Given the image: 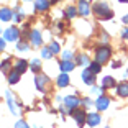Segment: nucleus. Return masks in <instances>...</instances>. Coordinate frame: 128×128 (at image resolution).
<instances>
[{"label":"nucleus","instance_id":"obj_1","mask_svg":"<svg viewBox=\"0 0 128 128\" xmlns=\"http://www.w3.org/2000/svg\"><path fill=\"white\" fill-rule=\"evenodd\" d=\"M94 12H95V15H97L98 20H110L113 16V12L110 10L108 4H105V2L94 4Z\"/></svg>","mask_w":128,"mask_h":128},{"label":"nucleus","instance_id":"obj_2","mask_svg":"<svg viewBox=\"0 0 128 128\" xmlns=\"http://www.w3.org/2000/svg\"><path fill=\"white\" fill-rule=\"evenodd\" d=\"M110 56H112V48H108V46H100L95 51V61L100 62V64L107 62L110 59Z\"/></svg>","mask_w":128,"mask_h":128},{"label":"nucleus","instance_id":"obj_3","mask_svg":"<svg viewBox=\"0 0 128 128\" xmlns=\"http://www.w3.org/2000/svg\"><path fill=\"white\" fill-rule=\"evenodd\" d=\"M79 105H82V102L79 100V98L76 97V95H69V97L64 98V107L69 110V112H72V110H76Z\"/></svg>","mask_w":128,"mask_h":128},{"label":"nucleus","instance_id":"obj_4","mask_svg":"<svg viewBox=\"0 0 128 128\" xmlns=\"http://www.w3.org/2000/svg\"><path fill=\"white\" fill-rule=\"evenodd\" d=\"M20 38V30L16 26H10L4 31V40L5 41H16Z\"/></svg>","mask_w":128,"mask_h":128},{"label":"nucleus","instance_id":"obj_5","mask_svg":"<svg viewBox=\"0 0 128 128\" xmlns=\"http://www.w3.org/2000/svg\"><path fill=\"white\" fill-rule=\"evenodd\" d=\"M71 115L74 117L76 123L79 125V126H82V125H84V123L87 122V115H86V112H84V110H79V108H76V110H72V112H71Z\"/></svg>","mask_w":128,"mask_h":128},{"label":"nucleus","instance_id":"obj_6","mask_svg":"<svg viewBox=\"0 0 128 128\" xmlns=\"http://www.w3.org/2000/svg\"><path fill=\"white\" fill-rule=\"evenodd\" d=\"M46 84H48V77H46L44 74H38L36 77H34V86H36V89L40 92L46 90Z\"/></svg>","mask_w":128,"mask_h":128},{"label":"nucleus","instance_id":"obj_7","mask_svg":"<svg viewBox=\"0 0 128 128\" xmlns=\"http://www.w3.org/2000/svg\"><path fill=\"white\" fill-rule=\"evenodd\" d=\"M30 41H31V44H33L34 48H38V46H41V44H43L41 33H40L38 30H31V33H30Z\"/></svg>","mask_w":128,"mask_h":128},{"label":"nucleus","instance_id":"obj_8","mask_svg":"<svg viewBox=\"0 0 128 128\" xmlns=\"http://www.w3.org/2000/svg\"><path fill=\"white\" fill-rule=\"evenodd\" d=\"M110 105V98L108 97H104V95H100V97L97 98V102H95V107H97V110H107Z\"/></svg>","mask_w":128,"mask_h":128},{"label":"nucleus","instance_id":"obj_9","mask_svg":"<svg viewBox=\"0 0 128 128\" xmlns=\"http://www.w3.org/2000/svg\"><path fill=\"white\" fill-rule=\"evenodd\" d=\"M95 74H92L90 72V69H86V71L82 72V82L84 84H87V86H94V82H95V77H94Z\"/></svg>","mask_w":128,"mask_h":128},{"label":"nucleus","instance_id":"obj_10","mask_svg":"<svg viewBox=\"0 0 128 128\" xmlns=\"http://www.w3.org/2000/svg\"><path fill=\"white\" fill-rule=\"evenodd\" d=\"M77 12H79V15H82V16H89L90 15V7H89V4H87L86 0H79Z\"/></svg>","mask_w":128,"mask_h":128},{"label":"nucleus","instance_id":"obj_11","mask_svg":"<svg viewBox=\"0 0 128 128\" xmlns=\"http://www.w3.org/2000/svg\"><path fill=\"white\" fill-rule=\"evenodd\" d=\"M100 122H102V118H100L98 113H89L87 115V125L89 126H97Z\"/></svg>","mask_w":128,"mask_h":128},{"label":"nucleus","instance_id":"obj_12","mask_svg":"<svg viewBox=\"0 0 128 128\" xmlns=\"http://www.w3.org/2000/svg\"><path fill=\"white\" fill-rule=\"evenodd\" d=\"M12 18H13V12L10 8H7V7L0 8V20L2 22H10Z\"/></svg>","mask_w":128,"mask_h":128},{"label":"nucleus","instance_id":"obj_13","mask_svg":"<svg viewBox=\"0 0 128 128\" xmlns=\"http://www.w3.org/2000/svg\"><path fill=\"white\" fill-rule=\"evenodd\" d=\"M117 94L120 95V97H128V82L126 80L117 84Z\"/></svg>","mask_w":128,"mask_h":128},{"label":"nucleus","instance_id":"obj_14","mask_svg":"<svg viewBox=\"0 0 128 128\" xmlns=\"http://www.w3.org/2000/svg\"><path fill=\"white\" fill-rule=\"evenodd\" d=\"M56 84L59 87H68L69 86V76H68V72H61V74L58 76V79H56Z\"/></svg>","mask_w":128,"mask_h":128},{"label":"nucleus","instance_id":"obj_15","mask_svg":"<svg viewBox=\"0 0 128 128\" xmlns=\"http://www.w3.org/2000/svg\"><path fill=\"white\" fill-rule=\"evenodd\" d=\"M102 87H104V89H112V87H117V82H115L113 77L105 76V77L102 79Z\"/></svg>","mask_w":128,"mask_h":128},{"label":"nucleus","instance_id":"obj_16","mask_svg":"<svg viewBox=\"0 0 128 128\" xmlns=\"http://www.w3.org/2000/svg\"><path fill=\"white\" fill-rule=\"evenodd\" d=\"M5 97H7V104H8V108H10V112L16 115V113H18V110L15 108V102H13V97H12V92L7 90V92H5Z\"/></svg>","mask_w":128,"mask_h":128},{"label":"nucleus","instance_id":"obj_17","mask_svg":"<svg viewBox=\"0 0 128 128\" xmlns=\"http://www.w3.org/2000/svg\"><path fill=\"white\" fill-rule=\"evenodd\" d=\"M20 76H22V72H18L16 69H12L10 72H8V82L13 86V84H16L20 80Z\"/></svg>","mask_w":128,"mask_h":128},{"label":"nucleus","instance_id":"obj_18","mask_svg":"<svg viewBox=\"0 0 128 128\" xmlns=\"http://www.w3.org/2000/svg\"><path fill=\"white\" fill-rule=\"evenodd\" d=\"M34 8L38 12H46L49 8V2L48 0H34Z\"/></svg>","mask_w":128,"mask_h":128},{"label":"nucleus","instance_id":"obj_19","mask_svg":"<svg viewBox=\"0 0 128 128\" xmlns=\"http://www.w3.org/2000/svg\"><path fill=\"white\" fill-rule=\"evenodd\" d=\"M59 68H61L62 72H71V71H74L76 64L72 62V61H62V62L59 64Z\"/></svg>","mask_w":128,"mask_h":128},{"label":"nucleus","instance_id":"obj_20","mask_svg":"<svg viewBox=\"0 0 128 128\" xmlns=\"http://www.w3.org/2000/svg\"><path fill=\"white\" fill-rule=\"evenodd\" d=\"M77 64H79V66H84V68H89V66H90V59H89V58H87V54H79V56H77Z\"/></svg>","mask_w":128,"mask_h":128},{"label":"nucleus","instance_id":"obj_21","mask_svg":"<svg viewBox=\"0 0 128 128\" xmlns=\"http://www.w3.org/2000/svg\"><path fill=\"white\" fill-rule=\"evenodd\" d=\"M26 68H28V62H26L25 59H18V61H16V64H15V69H16L18 72H22V74H23V72L26 71Z\"/></svg>","mask_w":128,"mask_h":128},{"label":"nucleus","instance_id":"obj_22","mask_svg":"<svg viewBox=\"0 0 128 128\" xmlns=\"http://www.w3.org/2000/svg\"><path fill=\"white\" fill-rule=\"evenodd\" d=\"M0 71L4 72V74H7V72H10V58H7V59H4L2 62H0Z\"/></svg>","mask_w":128,"mask_h":128},{"label":"nucleus","instance_id":"obj_23","mask_svg":"<svg viewBox=\"0 0 128 128\" xmlns=\"http://www.w3.org/2000/svg\"><path fill=\"white\" fill-rule=\"evenodd\" d=\"M30 69L33 72H40V71H41V61H40V59H33L30 62Z\"/></svg>","mask_w":128,"mask_h":128},{"label":"nucleus","instance_id":"obj_24","mask_svg":"<svg viewBox=\"0 0 128 128\" xmlns=\"http://www.w3.org/2000/svg\"><path fill=\"white\" fill-rule=\"evenodd\" d=\"M77 13H79V12H77V8H76V7H68V8H66V12H64L66 18H74Z\"/></svg>","mask_w":128,"mask_h":128},{"label":"nucleus","instance_id":"obj_25","mask_svg":"<svg viewBox=\"0 0 128 128\" xmlns=\"http://www.w3.org/2000/svg\"><path fill=\"white\" fill-rule=\"evenodd\" d=\"M89 69H90V72H92V74H95V76H97L98 72L102 71V66H100V62H97V61H95V62H90Z\"/></svg>","mask_w":128,"mask_h":128},{"label":"nucleus","instance_id":"obj_26","mask_svg":"<svg viewBox=\"0 0 128 128\" xmlns=\"http://www.w3.org/2000/svg\"><path fill=\"white\" fill-rule=\"evenodd\" d=\"M48 48L51 49V53H53V54H59V51H61V46H59L58 41H51V44H49Z\"/></svg>","mask_w":128,"mask_h":128},{"label":"nucleus","instance_id":"obj_27","mask_svg":"<svg viewBox=\"0 0 128 128\" xmlns=\"http://www.w3.org/2000/svg\"><path fill=\"white\" fill-rule=\"evenodd\" d=\"M72 58H74V51H71V49H66L62 53V61H71Z\"/></svg>","mask_w":128,"mask_h":128},{"label":"nucleus","instance_id":"obj_28","mask_svg":"<svg viewBox=\"0 0 128 128\" xmlns=\"http://www.w3.org/2000/svg\"><path fill=\"white\" fill-rule=\"evenodd\" d=\"M16 49H18V51H28L30 46H28V43H25V41H18L16 43Z\"/></svg>","mask_w":128,"mask_h":128},{"label":"nucleus","instance_id":"obj_29","mask_svg":"<svg viewBox=\"0 0 128 128\" xmlns=\"http://www.w3.org/2000/svg\"><path fill=\"white\" fill-rule=\"evenodd\" d=\"M41 56L44 58V59H51V58H53V53H51V49H49V48H44L41 51Z\"/></svg>","mask_w":128,"mask_h":128},{"label":"nucleus","instance_id":"obj_30","mask_svg":"<svg viewBox=\"0 0 128 128\" xmlns=\"http://www.w3.org/2000/svg\"><path fill=\"white\" fill-rule=\"evenodd\" d=\"M13 18H15V22H18V23L23 20V10H22V8L18 10V13H16V15H13Z\"/></svg>","mask_w":128,"mask_h":128},{"label":"nucleus","instance_id":"obj_31","mask_svg":"<svg viewBox=\"0 0 128 128\" xmlns=\"http://www.w3.org/2000/svg\"><path fill=\"white\" fill-rule=\"evenodd\" d=\"M15 128H30V126L26 125V122H23V120H18V122L15 123Z\"/></svg>","mask_w":128,"mask_h":128},{"label":"nucleus","instance_id":"obj_32","mask_svg":"<svg viewBox=\"0 0 128 128\" xmlns=\"http://www.w3.org/2000/svg\"><path fill=\"white\" fill-rule=\"evenodd\" d=\"M102 90H104V87H92V94H95V95H100Z\"/></svg>","mask_w":128,"mask_h":128},{"label":"nucleus","instance_id":"obj_33","mask_svg":"<svg viewBox=\"0 0 128 128\" xmlns=\"http://www.w3.org/2000/svg\"><path fill=\"white\" fill-rule=\"evenodd\" d=\"M82 105L84 107H90L92 105V100H90V98H84V100H82Z\"/></svg>","mask_w":128,"mask_h":128},{"label":"nucleus","instance_id":"obj_34","mask_svg":"<svg viewBox=\"0 0 128 128\" xmlns=\"http://www.w3.org/2000/svg\"><path fill=\"white\" fill-rule=\"evenodd\" d=\"M4 49H5V40H4V38H0V53H2Z\"/></svg>","mask_w":128,"mask_h":128},{"label":"nucleus","instance_id":"obj_35","mask_svg":"<svg viewBox=\"0 0 128 128\" xmlns=\"http://www.w3.org/2000/svg\"><path fill=\"white\" fill-rule=\"evenodd\" d=\"M122 36H123V38H126V40H128V28H125V30L122 31Z\"/></svg>","mask_w":128,"mask_h":128},{"label":"nucleus","instance_id":"obj_36","mask_svg":"<svg viewBox=\"0 0 128 128\" xmlns=\"http://www.w3.org/2000/svg\"><path fill=\"white\" fill-rule=\"evenodd\" d=\"M112 68H115V69L120 68V62H113V64H112Z\"/></svg>","mask_w":128,"mask_h":128},{"label":"nucleus","instance_id":"obj_37","mask_svg":"<svg viewBox=\"0 0 128 128\" xmlns=\"http://www.w3.org/2000/svg\"><path fill=\"white\" fill-rule=\"evenodd\" d=\"M122 20H123V23H128V15H125V16H123Z\"/></svg>","mask_w":128,"mask_h":128},{"label":"nucleus","instance_id":"obj_38","mask_svg":"<svg viewBox=\"0 0 128 128\" xmlns=\"http://www.w3.org/2000/svg\"><path fill=\"white\" fill-rule=\"evenodd\" d=\"M118 2H122V4H123V2H128V0H118Z\"/></svg>","mask_w":128,"mask_h":128},{"label":"nucleus","instance_id":"obj_39","mask_svg":"<svg viewBox=\"0 0 128 128\" xmlns=\"http://www.w3.org/2000/svg\"><path fill=\"white\" fill-rule=\"evenodd\" d=\"M56 2H59V0H53V4H56Z\"/></svg>","mask_w":128,"mask_h":128},{"label":"nucleus","instance_id":"obj_40","mask_svg":"<svg viewBox=\"0 0 128 128\" xmlns=\"http://www.w3.org/2000/svg\"><path fill=\"white\" fill-rule=\"evenodd\" d=\"M105 128H108V126H105Z\"/></svg>","mask_w":128,"mask_h":128}]
</instances>
